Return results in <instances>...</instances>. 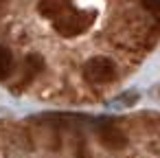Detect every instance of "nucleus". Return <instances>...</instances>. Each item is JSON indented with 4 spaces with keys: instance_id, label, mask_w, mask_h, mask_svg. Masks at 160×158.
I'll list each match as a JSON object with an SVG mask.
<instances>
[{
    "instance_id": "f257e3e1",
    "label": "nucleus",
    "mask_w": 160,
    "mask_h": 158,
    "mask_svg": "<svg viewBox=\"0 0 160 158\" xmlns=\"http://www.w3.org/2000/svg\"><path fill=\"white\" fill-rule=\"evenodd\" d=\"M116 75V68L114 64L108 59V57H92L86 66H83V77L86 81L90 84H110Z\"/></svg>"
},
{
    "instance_id": "f03ea898",
    "label": "nucleus",
    "mask_w": 160,
    "mask_h": 158,
    "mask_svg": "<svg viewBox=\"0 0 160 158\" xmlns=\"http://www.w3.org/2000/svg\"><path fill=\"white\" fill-rule=\"evenodd\" d=\"M90 24H92V16L90 13H70V16H64V18L55 20V29L64 38H72V35L86 31Z\"/></svg>"
},
{
    "instance_id": "7ed1b4c3",
    "label": "nucleus",
    "mask_w": 160,
    "mask_h": 158,
    "mask_svg": "<svg viewBox=\"0 0 160 158\" xmlns=\"http://www.w3.org/2000/svg\"><path fill=\"white\" fill-rule=\"evenodd\" d=\"M101 143L105 147H110V149H123L127 145V136L116 127H105L101 132Z\"/></svg>"
},
{
    "instance_id": "20e7f679",
    "label": "nucleus",
    "mask_w": 160,
    "mask_h": 158,
    "mask_svg": "<svg viewBox=\"0 0 160 158\" xmlns=\"http://www.w3.org/2000/svg\"><path fill=\"white\" fill-rule=\"evenodd\" d=\"M42 66H44V59L38 55V53H31V55H27V59H24V84H29L40 70H42Z\"/></svg>"
},
{
    "instance_id": "39448f33",
    "label": "nucleus",
    "mask_w": 160,
    "mask_h": 158,
    "mask_svg": "<svg viewBox=\"0 0 160 158\" xmlns=\"http://www.w3.org/2000/svg\"><path fill=\"white\" fill-rule=\"evenodd\" d=\"M68 5H70V0H42L40 9L46 18H53L57 13H64L68 9Z\"/></svg>"
},
{
    "instance_id": "423d86ee",
    "label": "nucleus",
    "mask_w": 160,
    "mask_h": 158,
    "mask_svg": "<svg viewBox=\"0 0 160 158\" xmlns=\"http://www.w3.org/2000/svg\"><path fill=\"white\" fill-rule=\"evenodd\" d=\"M11 68H13V55H11V51L0 46V79H7L11 75Z\"/></svg>"
},
{
    "instance_id": "0eeeda50",
    "label": "nucleus",
    "mask_w": 160,
    "mask_h": 158,
    "mask_svg": "<svg viewBox=\"0 0 160 158\" xmlns=\"http://www.w3.org/2000/svg\"><path fill=\"white\" fill-rule=\"evenodd\" d=\"M142 7L149 13H160V0H142Z\"/></svg>"
},
{
    "instance_id": "6e6552de",
    "label": "nucleus",
    "mask_w": 160,
    "mask_h": 158,
    "mask_svg": "<svg viewBox=\"0 0 160 158\" xmlns=\"http://www.w3.org/2000/svg\"><path fill=\"white\" fill-rule=\"evenodd\" d=\"M79 158H88V154H86V149L81 147V151H79Z\"/></svg>"
}]
</instances>
